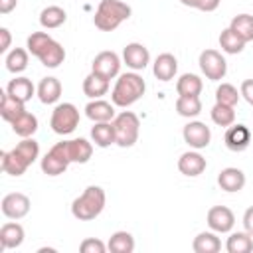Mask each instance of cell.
<instances>
[{
  "label": "cell",
  "instance_id": "cell-1",
  "mask_svg": "<svg viewBox=\"0 0 253 253\" xmlns=\"http://www.w3.org/2000/svg\"><path fill=\"white\" fill-rule=\"evenodd\" d=\"M26 47L32 55H36L42 65L49 67V69H55L63 63L65 59V49L59 42H55L49 34L45 32H32L28 36V42H26Z\"/></svg>",
  "mask_w": 253,
  "mask_h": 253
},
{
  "label": "cell",
  "instance_id": "cell-2",
  "mask_svg": "<svg viewBox=\"0 0 253 253\" xmlns=\"http://www.w3.org/2000/svg\"><path fill=\"white\" fill-rule=\"evenodd\" d=\"M144 91H146V83L136 71L121 73L113 91H111V101H113L115 107L126 109L132 103H136L144 95Z\"/></svg>",
  "mask_w": 253,
  "mask_h": 253
},
{
  "label": "cell",
  "instance_id": "cell-3",
  "mask_svg": "<svg viewBox=\"0 0 253 253\" xmlns=\"http://www.w3.org/2000/svg\"><path fill=\"white\" fill-rule=\"evenodd\" d=\"M132 14L130 6L121 2V0H101L95 16H93V24L97 30L101 32H113L117 30L125 20H128Z\"/></svg>",
  "mask_w": 253,
  "mask_h": 253
},
{
  "label": "cell",
  "instance_id": "cell-4",
  "mask_svg": "<svg viewBox=\"0 0 253 253\" xmlns=\"http://www.w3.org/2000/svg\"><path fill=\"white\" fill-rule=\"evenodd\" d=\"M105 202H107V196L101 186H87L85 192L73 200L71 213L79 221H91L103 211Z\"/></svg>",
  "mask_w": 253,
  "mask_h": 253
},
{
  "label": "cell",
  "instance_id": "cell-5",
  "mask_svg": "<svg viewBox=\"0 0 253 253\" xmlns=\"http://www.w3.org/2000/svg\"><path fill=\"white\" fill-rule=\"evenodd\" d=\"M115 126V138L117 144L123 148L132 146L138 140V130H140V121L132 111H123L113 119Z\"/></svg>",
  "mask_w": 253,
  "mask_h": 253
},
{
  "label": "cell",
  "instance_id": "cell-6",
  "mask_svg": "<svg viewBox=\"0 0 253 253\" xmlns=\"http://www.w3.org/2000/svg\"><path fill=\"white\" fill-rule=\"evenodd\" d=\"M79 125V111L73 103H59L55 105L51 119H49V126L55 134H71Z\"/></svg>",
  "mask_w": 253,
  "mask_h": 253
},
{
  "label": "cell",
  "instance_id": "cell-7",
  "mask_svg": "<svg viewBox=\"0 0 253 253\" xmlns=\"http://www.w3.org/2000/svg\"><path fill=\"white\" fill-rule=\"evenodd\" d=\"M198 63H200L202 73H204L206 79H210V81H219V79H223L225 73H227V63H225L223 55H221L217 49H204V51L200 53Z\"/></svg>",
  "mask_w": 253,
  "mask_h": 253
},
{
  "label": "cell",
  "instance_id": "cell-8",
  "mask_svg": "<svg viewBox=\"0 0 253 253\" xmlns=\"http://www.w3.org/2000/svg\"><path fill=\"white\" fill-rule=\"evenodd\" d=\"M91 71L111 81L121 75V57L115 51H101L95 55L91 63Z\"/></svg>",
  "mask_w": 253,
  "mask_h": 253
},
{
  "label": "cell",
  "instance_id": "cell-9",
  "mask_svg": "<svg viewBox=\"0 0 253 253\" xmlns=\"http://www.w3.org/2000/svg\"><path fill=\"white\" fill-rule=\"evenodd\" d=\"M182 136H184V142L194 148V150H200V148H206L211 140V130L206 123L202 121H190L184 130H182Z\"/></svg>",
  "mask_w": 253,
  "mask_h": 253
},
{
  "label": "cell",
  "instance_id": "cell-10",
  "mask_svg": "<svg viewBox=\"0 0 253 253\" xmlns=\"http://www.w3.org/2000/svg\"><path fill=\"white\" fill-rule=\"evenodd\" d=\"M59 148L63 150L65 158L69 162H77V164H85L89 162L91 154H93V144L87 138H73V140H61L57 142Z\"/></svg>",
  "mask_w": 253,
  "mask_h": 253
},
{
  "label": "cell",
  "instance_id": "cell-11",
  "mask_svg": "<svg viewBox=\"0 0 253 253\" xmlns=\"http://www.w3.org/2000/svg\"><path fill=\"white\" fill-rule=\"evenodd\" d=\"M30 198L26 194H20V192H12L8 196L2 198V213L10 219H22L24 215H28L30 211Z\"/></svg>",
  "mask_w": 253,
  "mask_h": 253
},
{
  "label": "cell",
  "instance_id": "cell-12",
  "mask_svg": "<svg viewBox=\"0 0 253 253\" xmlns=\"http://www.w3.org/2000/svg\"><path fill=\"white\" fill-rule=\"evenodd\" d=\"M208 225L215 233H229L235 225V215L227 206H213L208 211Z\"/></svg>",
  "mask_w": 253,
  "mask_h": 253
},
{
  "label": "cell",
  "instance_id": "cell-13",
  "mask_svg": "<svg viewBox=\"0 0 253 253\" xmlns=\"http://www.w3.org/2000/svg\"><path fill=\"white\" fill-rule=\"evenodd\" d=\"M71 162L65 158V154H63V150L59 148V144L55 142L47 152H45V156L42 158V172L43 174H47V176H59V174H63L65 170H67V166H69Z\"/></svg>",
  "mask_w": 253,
  "mask_h": 253
},
{
  "label": "cell",
  "instance_id": "cell-14",
  "mask_svg": "<svg viewBox=\"0 0 253 253\" xmlns=\"http://www.w3.org/2000/svg\"><path fill=\"white\" fill-rule=\"evenodd\" d=\"M123 61L132 71H142L150 63V53H148V49L142 43L132 42V43H126L125 45V49H123Z\"/></svg>",
  "mask_w": 253,
  "mask_h": 253
},
{
  "label": "cell",
  "instance_id": "cell-15",
  "mask_svg": "<svg viewBox=\"0 0 253 253\" xmlns=\"http://www.w3.org/2000/svg\"><path fill=\"white\" fill-rule=\"evenodd\" d=\"M223 142L231 152H243L251 142V130L245 125H231L223 134Z\"/></svg>",
  "mask_w": 253,
  "mask_h": 253
},
{
  "label": "cell",
  "instance_id": "cell-16",
  "mask_svg": "<svg viewBox=\"0 0 253 253\" xmlns=\"http://www.w3.org/2000/svg\"><path fill=\"white\" fill-rule=\"evenodd\" d=\"M206 166H208V162L198 150H188L178 158V170L184 176H190V178L200 176L206 170Z\"/></svg>",
  "mask_w": 253,
  "mask_h": 253
},
{
  "label": "cell",
  "instance_id": "cell-17",
  "mask_svg": "<svg viewBox=\"0 0 253 253\" xmlns=\"http://www.w3.org/2000/svg\"><path fill=\"white\" fill-rule=\"evenodd\" d=\"M24 227L16 221H8L0 227V251L16 249L24 243Z\"/></svg>",
  "mask_w": 253,
  "mask_h": 253
},
{
  "label": "cell",
  "instance_id": "cell-18",
  "mask_svg": "<svg viewBox=\"0 0 253 253\" xmlns=\"http://www.w3.org/2000/svg\"><path fill=\"white\" fill-rule=\"evenodd\" d=\"M85 115L87 119H91L93 123H111L117 115H115V105L107 103L103 99H93L87 103L85 107Z\"/></svg>",
  "mask_w": 253,
  "mask_h": 253
},
{
  "label": "cell",
  "instance_id": "cell-19",
  "mask_svg": "<svg viewBox=\"0 0 253 253\" xmlns=\"http://www.w3.org/2000/svg\"><path fill=\"white\" fill-rule=\"evenodd\" d=\"M176 71H178V59L172 53H160L154 59L152 73H154V77L158 81H170V79H174Z\"/></svg>",
  "mask_w": 253,
  "mask_h": 253
},
{
  "label": "cell",
  "instance_id": "cell-20",
  "mask_svg": "<svg viewBox=\"0 0 253 253\" xmlns=\"http://www.w3.org/2000/svg\"><path fill=\"white\" fill-rule=\"evenodd\" d=\"M217 184H219V188L225 190V192H239V190H243V186H245V174H243L239 168H233V166L223 168V170L217 174Z\"/></svg>",
  "mask_w": 253,
  "mask_h": 253
},
{
  "label": "cell",
  "instance_id": "cell-21",
  "mask_svg": "<svg viewBox=\"0 0 253 253\" xmlns=\"http://www.w3.org/2000/svg\"><path fill=\"white\" fill-rule=\"evenodd\" d=\"M6 93H10L14 99L22 101V103H28L34 95H38V89L34 87V83L28 79V77H14L8 87H6Z\"/></svg>",
  "mask_w": 253,
  "mask_h": 253
},
{
  "label": "cell",
  "instance_id": "cell-22",
  "mask_svg": "<svg viewBox=\"0 0 253 253\" xmlns=\"http://www.w3.org/2000/svg\"><path fill=\"white\" fill-rule=\"evenodd\" d=\"M61 97V83L55 77H43L38 85V99L43 105H53Z\"/></svg>",
  "mask_w": 253,
  "mask_h": 253
},
{
  "label": "cell",
  "instance_id": "cell-23",
  "mask_svg": "<svg viewBox=\"0 0 253 253\" xmlns=\"http://www.w3.org/2000/svg\"><path fill=\"white\" fill-rule=\"evenodd\" d=\"M0 166H2V170L6 172V174H10V176H22L26 170H28V162L12 148V150H8V152H0Z\"/></svg>",
  "mask_w": 253,
  "mask_h": 253
},
{
  "label": "cell",
  "instance_id": "cell-24",
  "mask_svg": "<svg viewBox=\"0 0 253 253\" xmlns=\"http://www.w3.org/2000/svg\"><path fill=\"white\" fill-rule=\"evenodd\" d=\"M91 140H93L95 146H99V148H107V146H111V144H117L113 121H111V123H95L93 128H91Z\"/></svg>",
  "mask_w": 253,
  "mask_h": 253
},
{
  "label": "cell",
  "instance_id": "cell-25",
  "mask_svg": "<svg viewBox=\"0 0 253 253\" xmlns=\"http://www.w3.org/2000/svg\"><path fill=\"white\" fill-rule=\"evenodd\" d=\"M202 87H204L202 79L198 75H194V73H184L176 81V93H178V97H200Z\"/></svg>",
  "mask_w": 253,
  "mask_h": 253
},
{
  "label": "cell",
  "instance_id": "cell-26",
  "mask_svg": "<svg viewBox=\"0 0 253 253\" xmlns=\"http://www.w3.org/2000/svg\"><path fill=\"white\" fill-rule=\"evenodd\" d=\"M107 91H109V79H105L93 71L83 79V93L89 99H101L103 95H107Z\"/></svg>",
  "mask_w": 253,
  "mask_h": 253
},
{
  "label": "cell",
  "instance_id": "cell-27",
  "mask_svg": "<svg viewBox=\"0 0 253 253\" xmlns=\"http://www.w3.org/2000/svg\"><path fill=\"white\" fill-rule=\"evenodd\" d=\"M192 249L196 253H217L221 249V241L215 235V231H202L194 237Z\"/></svg>",
  "mask_w": 253,
  "mask_h": 253
},
{
  "label": "cell",
  "instance_id": "cell-28",
  "mask_svg": "<svg viewBox=\"0 0 253 253\" xmlns=\"http://www.w3.org/2000/svg\"><path fill=\"white\" fill-rule=\"evenodd\" d=\"M26 103H22V101H18V99H14L10 93H2V97H0V115H2V119L4 121H8V123H12V121H16L24 111H26V107H24Z\"/></svg>",
  "mask_w": 253,
  "mask_h": 253
},
{
  "label": "cell",
  "instance_id": "cell-29",
  "mask_svg": "<svg viewBox=\"0 0 253 253\" xmlns=\"http://www.w3.org/2000/svg\"><path fill=\"white\" fill-rule=\"evenodd\" d=\"M65 20H67V14L61 6H47L40 14V24L45 30H55L61 24H65Z\"/></svg>",
  "mask_w": 253,
  "mask_h": 253
},
{
  "label": "cell",
  "instance_id": "cell-30",
  "mask_svg": "<svg viewBox=\"0 0 253 253\" xmlns=\"http://www.w3.org/2000/svg\"><path fill=\"white\" fill-rule=\"evenodd\" d=\"M10 125H12V130H14L18 136H22V138L34 136V132L38 130V119H36V115L28 113V111H24V113H22L16 121H12Z\"/></svg>",
  "mask_w": 253,
  "mask_h": 253
},
{
  "label": "cell",
  "instance_id": "cell-31",
  "mask_svg": "<svg viewBox=\"0 0 253 253\" xmlns=\"http://www.w3.org/2000/svg\"><path fill=\"white\" fill-rule=\"evenodd\" d=\"M111 253H132L134 251V237L128 231H115L107 243Z\"/></svg>",
  "mask_w": 253,
  "mask_h": 253
},
{
  "label": "cell",
  "instance_id": "cell-32",
  "mask_svg": "<svg viewBox=\"0 0 253 253\" xmlns=\"http://www.w3.org/2000/svg\"><path fill=\"white\" fill-rule=\"evenodd\" d=\"M225 249L229 253H251L253 251V237L247 231H235L227 237Z\"/></svg>",
  "mask_w": 253,
  "mask_h": 253
},
{
  "label": "cell",
  "instance_id": "cell-33",
  "mask_svg": "<svg viewBox=\"0 0 253 253\" xmlns=\"http://www.w3.org/2000/svg\"><path fill=\"white\" fill-rule=\"evenodd\" d=\"M229 28L247 43V42H253V16L251 14H237Z\"/></svg>",
  "mask_w": 253,
  "mask_h": 253
},
{
  "label": "cell",
  "instance_id": "cell-34",
  "mask_svg": "<svg viewBox=\"0 0 253 253\" xmlns=\"http://www.w3.org/2000/svg\"><path fill=\"white\" fill-rule=\"evenodd\" d=\"M219 47L225 51V53H241L243 47H245V42L231 30V28H225L221 34H219Z\"/></svg>",
  "mask_w": 253,
  "mask_h": 253
},
{
  "label": "cell",
  "instance_id": "cell-35",
  "mask_svg": "<svg viewBox=\"0 0 253 253\" xmlns=\"http://www.w3.org/2000/svg\"><path fill=\"white\" fill-rule=\"evenodd\" d=\"M176 113L180 117L192 119L202 113V101L200 97H178L176 99Z\"/></svg>",
  "mask_w": 253,
  "mask_h": 253
},
{
  "label": "cell",
  "instance_id": "cell-36",
  "mask_svg": "<svg viewBox=\"0 0 253 253\" xmlns=\"http://www.w3.org/2000/svg\"><path fill=\"white\" fill-rule=\"evenodd\" d=\"M28 67V51L22 47H14L6 55V69L10 73H22Z\"/></svg>",
  "mask_w": 253,
  "mask_h": 253
},
{
  "label": "cell",
  "instance_id": "cell-37",
  "mask_svg": "<svg viewBox=\"0 0 253 253\" xmlns=\"http://www.w3.org/2000/svg\"><path fill=\"white\" fill-rule=\"evenodd\" d=\"M211 121L217 125V126H231L235 123V109L229 107V105H221V103H215L211 107Z\"/></svg>",
  "mask_w": 253,
  "mask_h": 253
},
{
  "label": "cell",
  "instance_id": "cell-38",
  "mask_svg": "<svg viewBox=\"0 0 253 253\" xmlns=\"http://www.w3.org/2000/svg\"><path fill=\"white\" fill-rule=\"evenodd\" d=\"M14 150L28 162V164H32V162H36V158L40 156V144L32 138V136H28V138H22L16 146H14Z\"/></svg>",
  "mask_w": 253,
  "mask_h": 253
},
{
  "label": "cell",
  "instance_id": "cell-39",
  "mask_svg": "<svg viewBox=\"0 0 253 253\" xmlns=\"http://www.w3.org/2000/svg\"><path fill=\"white\" fill-rule=\"evenodd\" d=\"M239 97H241V93H239L231 83H221V85L215 89V103L235 107L237 101H239Z\"/></svg>",
  "mask_w": 253,
  "mask_h": 253
},
{
  "label": "cell",
  "instance_id": "cell-40",
  "mask_svg": "<svg viewBox=\"0 0 253 253\" xmlns=\"http://www.w3.org/2000/svg\"><path fill=\"white\" fill-rule=\"evenodd\" d=\"M79 251L81 253H105L107 251V245L101 239H97V237H87V239L81 241Z\"/></svg>",
  "mask_w": 253,
  "mask_h": 253
},
{
  "label": "cell",
  "instance_id": "cell-41",
  "mask_svg": "<svg viewBox=\"0 0 253 253\" xmlns=\"http://www.w3.org/2000/svg\"><path fill=\"white\" fill-rule=\"evenodd\" d=\"M180 2L184 6L196 8L200 12H213V10H217V6H219L221 0H180Z\"/></svg>",
  "mask_w": 253,
  "mask_h": 253
},
{
  "label": "cell",
  "instance_id": "cell-42",
  "mask_svg": "<svg viewBox=\"0 0 253 253\" xmlns=\"http://www.w3.org/2000/svg\"><path fill=\"white\" fill-rule=\"evenodd\" d=\"M239 93H241V97L253 107V79H245V81L241 83Z\"/></svg>",
  "mask_w": 253,
  "mask_h": 253
},
{
  "label": "cell",
  "instance_id": "cell-43",
  "mask_svg": "<svg viewBox=\"0 0 253 253\" xmlns=\"http://www.w3.org/2000/svg\"><path fill=\"white\" fill-rule=\"evenodd\" d=\"M243 227H245V231L253 237V206L247 208L245 213H243Z\"/></svg>",
  "mask_w": 253,
  "mask_h": 253
},
{
  "label": "cell",
  "instance_id": "cell-44",
  "mask_svg": "<svg viewBox=\"0 0 253 253\" xmlns=\"http://www.w3.org/2000/svg\"><path fill=\"white\" fill-rule=\"evenodd\" d=\"M0 36H2V42H0V53H4V51H8V47H10L12 36H10V30H8V28H0Z\"/></svg>",
  "mask_w": 253,
  "mask_h": 253
},
{
  "label": "cell",
  "instance_id": "cell-45",
  "mask_svg": "<svg viewBox=\"0 0 253 253\" xmlns=\"http://www.w3.org/2000/svg\"><path fill=\"white\" fill-rule=\"evenodd\" d=\"M18 0H0V14H10L16 8Z\"/></svg>",
  "mask_w": 253,
  "mask_h": 253
}]
</instances>
